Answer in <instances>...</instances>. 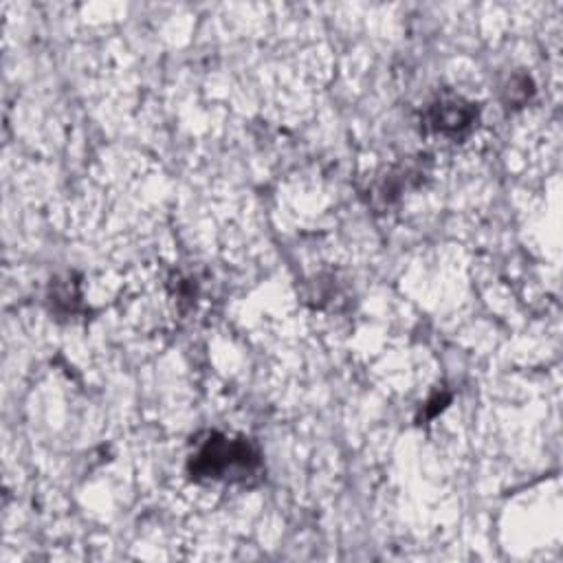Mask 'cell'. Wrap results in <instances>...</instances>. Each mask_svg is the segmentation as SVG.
<instances>
[{
    "mask_svg": "<svg viewBox=\"0 0 563 563\" xmlns=\"http://www.w3.org/2000/svg\"><path fill=\"white\" fill-rule=\"evenodd\" d=\"M257 464L255 451L244 440L211 435L194 455L191 473L205 477H227L231 473H249Z\"/></svg>",
    "mask_w": 563,
    "mask_h": 563,
    "instance_id": "obj_1",
    "label": "cell"
},
{
    "mask_svg": "<svg viewBox=\"0 0 563 563\" xmlns=\"http://www.w3.org/2000/svg\"><path fill=\"white\" fill-rule=\"evenodd\" d=\"M475 121V108L462 99H440L429 108V125L435 132L457 136Z\"/></svg>",
    "mask_w": 563,
    "mask_h": 563,
    "instance_id": "obj_2",
    "label": "cell"
}]
</instances>
